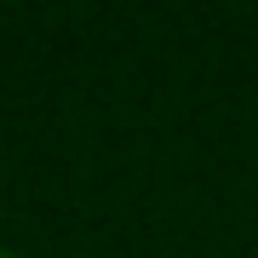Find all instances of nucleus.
<instances>
[{
    "instance_id": "obj_1",
    "label": "nucleus",
    "mask_w": 258,
    "mask_h": 258,
    "mask_svg": "<svg viewBox=\"0 0 258 258\" xmlns=\"http://www.w3.org/2000/svg\"><path fill=\"white\" fill-rule=\"evenodd\" d=\"M0 258H18V252H0Z\"/></svg>"
}]
</instances>
